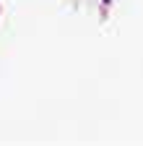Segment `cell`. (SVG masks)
Segmentation results:
<instances>
[]
</instances>
